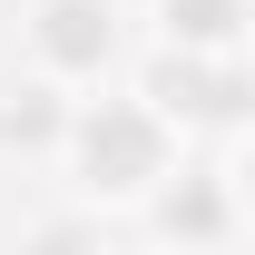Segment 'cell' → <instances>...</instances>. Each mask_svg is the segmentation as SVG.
Returning <instances> with one entry per match:
<instances>
[{
  "label": "cell",
  "mask_w": 255,
  "mask_h": 255,
  "mask_svg": "<svg viewBox=\"0 0 255 255\" xmlns=\"http://www.w3.org/2000/svg\"><path fill=\"white\" fill-rule=\"evenodd\" d=\"M137 89L187 137H236V128H255V49H177V39H157L137 59Z\"/></svg>",
  "instance_id": "cell-2"
},
{
  "label": "cell",
  "mask_w": 255,
  "mask_h": 255,
  "mask_svg": "<svg viewBox=\"0 0 255 255\" xmlns=\"http://www.w3.org/2000/svg\"><path fill=\"white\" fill-rule=\"evenodd\" d=\"M147 30L177 49H255V0H147Z\"/></svg>",
  "instance_id": "cell-5"
},
{
  "label": "cell",
  "mask_w": 255,
  "mask_h": 255,
  "mask_svg": "<svg viewBox=\"0 0 255 255\" xmlns=\"http://www.w3.org/2000/svg\"><path fill=\"white\" fill-rule=\"evenodd\" d=\"M147 236H167V246H236V236H246L236 177H226V167H177V177L147 196Z\"/></svg>",
  "instance_id": "cell-4"
},
{
  "label": "cell",
  "mask_w": 255,
  "mask_h": 255,
  "mask_svg": "<svg viewBox=\"0 0 255 255\" xmlns=\"http://www.w3.org/2000/svg\"><path fill=\"white\" fill-rule=\"evenodd\" d=\"M177 157H187V128L167 118V108L137 89V79H128V89H108V79H98V89H79V98H69L59 177L89 196L98 216H108V206H147V196L177 177Z\"/></svg>",
  "instance_id": "cell-1"
},
{
  "label": "cell",
  "mask_w": 255,
  "mask_h": 255,
  "mask_svg": "<svg viewBox=\"0 0 255 255\" xmlns=\"http://www.w3.org/2000/svg\"><path fill=\"white\" fill-rule=\"evenodd\" d=\"M20 59L59 89H98L128 59V10L118 0H30L20 10Z\"/></svg>",
  "instance_id": "cell-3"
},
{
  "label": "cell",
  "mask_w": 255,
  "mask_h": 255,
  "mask_svg": "<svg viewBox=\"0 0 255 255\" xmlns=\"http://www.w3.org/2000/svg\"><path fill=\"white\" fill-rule=\"evenodd\" d=\"M226 177H236V206H246V236H255V128H236V157H226Z\"/></svg>",
  "instance_id": "cell-7"
},
{
  "label": "cell",
  "mask_w": 255,
  "mask_h": 255,
  "mask_svg": "<svg viewBox=\"0 0 255 255\" xmlns=\"http://www.w3.org/2000/svg\"><path fill=\"white\" fill-rule=\"evenodd\" d=\"M69 98L79 89H59V79H20V89L0 98V147H20V157H59V137H69Z\"/></svg>",
  "instance_id": "cell-6"
}]
</instances>
